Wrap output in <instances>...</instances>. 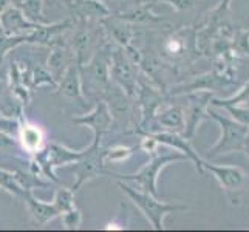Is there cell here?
I'll list each match as a JSON object with an SVG mask.
<instances>
[{"label": "cell", "mask_w": 249, "mask_h": 232, "mask_svg": "<svg viewBox=\"0 0 249 232\" xmlns=\"http://www.w3.org/2000/svg\"><path fill=\"white\" fill-rule=\"evenodd\" d=\"M51 203H53L54 209L57 211V215L61 217L62 214L74 208V192L71 191V187H65V186L59 187Z\"/></svg>", "instance_id": "cell-17"}, {"label": "cell", "mask_w": 249, "mask_h": 232, "mask_svg": "<svg viewBox=\"0 0 249 232\" xmlns=\"http://www.w3.org/2000/svg\"><path fill=\"white\" fill-rule=\"evenodd\" d=\"M56 90H57V94H61V96L76 101L81 107H87V101H85L84 90H82L79 64L76 61L67 68L64 76L57 81Z\"/></svg>", "instance_id": "cell-8"}, {"label": "cell", "mask_w": 249, "mask_h": 232, "mask_svg": "<svg viewBox=\"0 0 249 232\" xmlns=\"http://www.w3.org/2000/svg\"><path fill=\"white\" fill-rule=\"evenodd\" d=\"M118 186L119 189L127 194L128 196L132 198V201L138 206V208L145 214V217L150 220V223L153 225V228H162L161 226V220H162V215L167 214L169 211H172L174 208L169 204H164V203H160L153 198V195L147 194V192H141V191H136L132 186L125 184L121 179H118Z\"/></svg>", "instance_id": "cell-4"}, {"label": "cell", "mask_w": 249, "mask_h": 232, "mask_svg": "<svg viewBox=\"0 0 249 232\" xmlns=\"http://www.w3.org/2000/svg\"><path fill=\"white\" fill-rule=\"evenodd\" d=\"M93 39V33L89 28V20H79L78 30L73 33L70 40V48L74 54L76 62L79 65H84L94 53Z\"/></svg>", "instance_id": "cell-10"}, {"label": "cell", "mask_w": 249, "mask_h": 232, "mask_svg": "<svg viewBox=\"0 0 249 232\" xmlns=\"http://www.w3.org/2000/svg\"><path fill=\"white\" fill-rule=\"evenodd\" d=\"M110 74L111 82L119 85L128 96L135 91V73L132 61L124 47L113 45L110 51Z\"/></svg>", "instance_id": "cell-3"}, {"label": "cell", "mask_w": 249, "mask_h": 232, "mask_svg": "<svg viewBox=\"0 0 249 232\" xmlns=\"http://www.w3.org/2000/svg\"><path fill=\"white\" fill-rule=\"evenodd\" d=\"M17 140L20 141V145H22V149L25 152L34 153V152H37L42 147L44 135H42V130L37 125L28 124L25 119H22L20 130H19V136H17Z\"/></svg>", "instance_id": "cell-14"}, {"label": "cell", "mask_w": 249, "mask_h": 232, "mask_svg": "<svg viewBox=\"0 0 249 232\" xmlns=\"http://www.w3.org/2000/svg\"><path fill=\"white\" fill-rule=\"evenodd\" d=\"M74 27L71 20H64L59 23H40L39 27L31 31L25 44H33V45H44V47H51L54 44H59V39L64 36V33L70 31Z\"/></svg>", "instance_id": "cell-7"}, {"label": "cell", "mask_w": 249, "mask_h": 232, "mask_svg": "<svg viewBox=\"0 0 249 232\" xmlns=\"http://www.w3.org/2000/svg\"><path fill=\"white\" fill-rule=\"evenodd\" d=\"M23 102L11 91V89L0 94V115L23 119Z\"/></svg>", "instance_id": "cell-15"}, {"label": "cell", "mask_w": 249, "mask_h": 232, "mask_svg": "<svg viewBox=\"0 0 249 232\" xmlns=\"http://www.w3.org/2000/svg\"><path fill=\"white\" fill-rule=\"evenodd\" d=\"M0 189H3L5 192L11 194L16 198H23L25 192H27L20 186V183L17 181L14 172L6 170L3 167H0Z\"/></svg>", "instance_id": "cell-16"}, {"label": "cell", "mask_w": 249, "mask_h": 232, "mask_svg": "<svg viewBox=\"0 0 249 232\" xmlns=\"http://www.w3.org/2000/svg\"><path fill=\"white\" fill-rule=\"evenodd\" d=\"M135 147H125V145H111L108 149H104V160L106 162H121L127 160L133 153Z\"/></svg>", "instance_id": "cell-20"}, {"label": "cell", "mask_w": 249, "mask_h": 232, "mask_svg": "<svg viewBox=\"0 0 249 232\" xmlns=\"http://www.w3.org/2000/svg\"><path fill=\"white\" fill-rule=\"evenodd\" d=\"M99 23L102 25L108 36L115 40V45L119 47H127L130 45V37H132V33L128 30V25L125 20L119 19V17L115 14H110L107 17H104L102 20H99Z\"/></svg>", "instance_id": "cell-13"}, {"label": "cell", "mask_w": 249, "mask_h": 232, "mask_svg": "<svg viewBox=\"0 0 249 232\" xmlns=\"http://www.w3.org/2000/svg\"><path fill=\"white\" fill-rule=\"evenodd\" d=\"M22 200L25 201V204L28 206V211L31 212L33 218L36 220L39 225H47L48 221L59 217L53 203H47V201H42V200L36 198L34 194H33V191L25 192Z\"/></svg>", "instance_id": "cell-12"}, {"label": "cell", "mask_w": 249, "mask_h": 232, "mask_svg": "<svg viewBox=\"0 0 249 232\" xmlns=\"http://www.w3.org/2000/svg\"><path fill=\"white\" fill-rule=\"evenodd\" d=\"M20 124H22V119H19V118L0 116V132L11 135V136H14V138L19 136Z\"/></svg>", "instance_id": "cell-21"}, {"label": "cell", "mask_w": 249, "mask_h": 232, "mask_svg": "<svg viewBox=\"0 0 249 232\" xmlns=\"http://www.w3.org/2000/svg\"><path fill=\"white\" fill-rule=\"evenodd\" d=\"M14 147H17V138L14 136L0 132V152H8L13 150Z\"/></svg>", "instance_id": "cell-23"}, {"label": "cell", "mask_w": 249, "mask_h": 232, "mask_svg": "<svg viewBox=\"0 0 249 232\" xmlns=\"http://www.w3.org/2000/svg\"><path fill=\"white\" fill-rule=\"evenodd\" d=\"M65 5L79 20H102L110 16L111 11L102 3V0H67Z\"/></svg>", "instance_id": "cell-11"}, {"label": "cell", "mask_w": 249, "mask_h": 232, "mask_svg": "<svg viewBox=\"0 0 249 232\" xmlns=\"http://www.w3.org/2000/svg\"><path fill=\"white\" fill-rule=\"evenodd\" d=\"M25 40H27V36H10V34H6L0 28V65H3V61L8 53L19 45L25 44Z\"/></svg>", "instance_id": "cell-19"}, {"label": "cell", "mask_w": 249, "mask_h": 232, "mask_svg": "<svg viewBox=\"0 0 249 232\" xmlns=\"http://www.w3.org/2000/svg\"><path fill=\"white\" fill-rule=\"evenodd\" d=\"M94 102H96V104H94V108L90 113L71 118V123L79 124V125H87L91 128L94 135L104 136L113 128V119H111L110 110L107 107V102L104 101V98H96Z\"/></svg>", "instance_id": "cell-5"}, {"label": "cell", "mask_w": 249, "mask_h": 232, "mask_svg": "<svg viewBox=\"0 0 249 232\" xmlns=\"http://www.w3.org/2000/svg\"><path fill=\"white\" fill-rule=\"evenodd\" d=\"M76 59H74V54L70 48V44L59 42V44H54L50 47V54L47 59V70L51 73V76H53L54 81L57 82L67 71V68Z\"/></svg>", "instance_id": "cell-9"}, {"label": "cell", "mask_w": 249, "mask_h": 232, "mask_svg": "<svg viewBox=\"0 0 249 232\" xmlns=\"http://www.w3.org/2000/svg\"><path fill=\"white\" fill-rule=\"evenodd\" d=\"M110 51L111 45L104 44L94 51L87 62L84 65H79L82 90L84 93H89L94 99L104 96V93L108 90L111 84Z\"/></svg>", "instance_id": "cell-1"}, {"label": "cell", "mask_w": 249, "mask_h": 232, "mask_svg": "<svg viewBox=\"0 0 249 232\" xmlns=\"http://www.w3.org/2000/svg\"><path fill=\"white\" fill-rule=\"evenodd\" d=\"M62 223L65 229H70V231H74L81 226V221H82V214L81 211H78L76 208H73L71 211H68L65 214H62Z\"/></svg>", "instance_id": "cell-22"}, {"label": "cell", "mask_w": 249, "mask_h": 232, "mask_svg": "<svg viewBox=\"0 0 249 232\" xmlns=\"http://www.w3.org/2000/svg\"><path fill=\"white\" fill-rule=\"evenodd\" d=\"M40 23L31 22L19 5H10L0 13V28L10 36H28Z\"/></svg>", "instance_id": "cell-6"}, {"label": "cell", "mask_w": 249, "mask_h": 232, "mask_svg": "<svg viewBox=\"0 0 249 232\" xmlns=\"http://www.w3.org/2000/svg\"><path fill=\"white\" fill-rule=\"evenodd\" d=\"M13 3H14L13 0H0V13L5 11L6 8L10 6V5H13Z\"/></svg>", "instance_id": "cell-24"}, {"label": "cell", "mask_w": 249, "mask_h": 232, "mask_svg": "<svg viewBox=\"0 0 249 232\" xmlns=\"http://www.w3.org/2000/svg\"><path fill=\"white\" fill-rule=\"evenodd\" d=\"M101 141H102V136L94 135V140L89 147L85 149V153L78 161H74L73 164L68 167L74 172V183L71 186L73 192H78L85 183L90 181V179L106 175L107 162L104 160V149L101 147Z\"/></svg>", "instance_id": "cell-2"}, {"label": "cell", "mask_w": 249, "mask_h": 232, "mask_svg": "<svg viewBox=\"0 0 249 232\" xmlns=\"http://www.w3.org/2000/svg\"><path fill=\"white\" fill-rule=\"evenodd\" d=\"M64 2H67V0H64Z\"/></svg>", "instance_id": "cell-25"}, {"label": "cell", "mask_w": 249, "mask_h": 232, "mask_svg": "<svg viewBox=\"0 0 249 232\" xmlns=\"http://www.w3.org/2000/svg\"><path fill=\"white\" fill-rule=\"evenodd\" d=\"M19 6L31 22L47 23L44 17V0H22Z\"/></svg>", "instance_id": "cell-18"}]
</instances>
